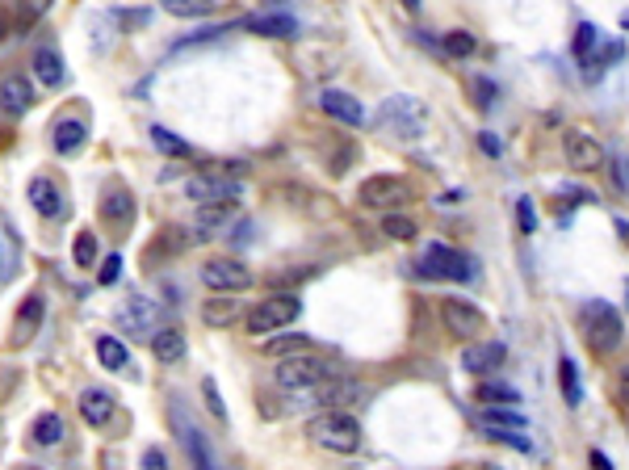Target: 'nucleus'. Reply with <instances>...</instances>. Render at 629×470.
<instances>
[{
	"label": "nucleus",
	"mask_w": 629,
	"mask_h": 470,
	"mask_svg": "<svg viewBox=\"0 0 629 470\" xmlns=\"http://www.w3.org/2000/svg\"><path fill=\"white\" fill-rule=\"evenodd\" d=\"M239 25L261 34V38H294L298 34V22H294L290 13H256V17H244Z\"/></svg>",
	"instance_id": "4be33fe9"
},
{
	"label": "nucleus",
	"mask_w": 629,
	"mask_h": 470,
	"mask_svg": "<svg viewBox=\"0 0 629 470\" xmlns=\"http://www.w3.org/2000/svg\"><path fill=\"white\" fill-rule=\"evenodd\" d=\"M474 425H495V428H529V420H524L521 412H512V407H487V412L474 415Z\"/></svg>",
	"instance_id": "72a5a7b5"
},
{
	"label": "nucleus",
	"mask_w": 629,
	"mask_h": 470,
	"mask_svg": "<svg viewBox=\"0 0 629 470\" xmlns=\"http://www.w3.org/2000/svg\"><path fill=\"white\" fill-rule=\"evenodd\" d=\"M420 274L445 277V282H474V261L462 256L457 248H449V244H428L424 248V261H420Z\"/></svg>",
	"instance_id": "0eeeda50"
},
{
	"label": "nucleus",
	"mask_w": 629,
	"mask_h": 470,
	"mask_svg": "<svg viewBox=\"0 0 629 470\" xmlns=\"http://www.w3.org/2000/svg\"><path fill=\"white\" fill-rule=\"evenodd\" d=\"M202 319H206L210 328H227V324H235L239 319V303L235 295H215L202 303Z\"/></svg>",
	"instance_id": "bb28decb"
},
{
	"label": "nucleus",
	"mask_w": 629,
	"mask_h": 470,
	"mask_svg": "<svg viewBox=\"0 0 629 470\" xmlns=\"http://www.w3.org/2000/svg\"><path fill=\"white\" fill-rule=\"evenodd\" d=\"M46 319V298L34 290V295H25V303L17 306V319H13V345H30L34 336H38V328H43Z\"/></svg>",
	"instance_id": "2eb2a0df"
},
{
	"label": "nucleus",
	"mask_w": 629,
	"mask_h": 470,
	"mask_svg": "<svg viewBox=\"0 0 629 470\" xmlns=\"http://www.w3.org/2000/svg\"><path fill=\"white\" fill-rule=\"evenodd\" d=\"M235 215V202H218V206H202L197 210V240H206L215 227H223V223Z\"/></svg>",
	"instance_id": "7c9ffc66"
},
{
	"label": "nucleus",
	"mask_w": 629,
	"mask_h": 470,
	"mask_svg": "<svg viewBox=\"0 0 629 470\" xmlns=\"http://www.w3.org/2000/svg\"><path fill=\"white\" fill-rule=\"evenodd\" d=\"M46 9H51V0H22V5H17V17H22V25H30V22H38Z\"/></svg>",
	"instance_id": "49530a36"
},
{
	"label": "nucleus",
	"mask_w": 629,
	"mask_h": 470,
	"mask_svg": "<svg viewBox=\"0 0 629 470\" xmlns=\"http://www.w3.org/2000/svg\"><path fill=\"white\" fill-rule=\"evenodd\" d=\"M306 437L319 449H332V454H357L361 449V425L357 415H348L344 407H324L306 425Z\"/></svg>",
	"instance_id": "f257e3e1"
},
{
	"label": "nucleus",
	"mask_w": 629,
	"mask_h": 470,
	"mask_svg": "<svg viewBox=\"0 0 629 470\" xmlns=\"http://www.w3.org/2000/svg\"><path fill=\"white\" fill-rule=\"evenodd\" d=\"M478 404H487V407H512V404H521V391L508 383H483L474 391Z\"/></svg>",
	"instance_id": "c756f323"
},
{
	"label": "nucleus",
	"mask_w": 629,
	"mask_h": 470,
	"mask_svg": "<svg viewBox=\"0 0 629 470\" xmlns=\"http://www.w3.org/2000/svg\"><path fill=\"white\" fill-rule=\"evenodd\" d=\"M319 105H324L327 118L344 122V126H365V105H361L353 93H344V88H324Z\"/></svg>",
	"instance_id": "dca6fc26"
},
{
	"label": "nucleus",
	"mask_w": 629,
	"mask_h": 470,
	"mask_svg": "<svg viewBox=\"0 0 629 470\" xmlns=\"http://www.w3.org/2000/svg\"><path fill=\"white\" fill-rule=\"evenodd\" d=\"M114 22H118V25H126V30H143V25L152 22V13H147V9H131V13H126V9H118V13H114Z\"/></svg>",
	"instance_id": "c03bdc74"
},
{
	"label": "nucleus",
	"mask_w": 629,
	"mask_h": 470,
	"mask_svg": "<svg viewBox=\"0 0 629 470\" xmlns=\"http://www.w3.org/2000/svg\"><path fill=\"white\" fill-rule=\"evenodd\" d=\"M382 235H386V240H394V244H407V240H415V235H420V227H415L412 219H407V215H386V219H382Z\"/></svg>",
	"instance_id": "f704fd0d"
},
{
	"label": "nucleus",
	"mask_w": 629,
	"mask_h": 470,
	"mask_svg": "<svg viewBox=\"0 0 629 470\" xmlns=\"http://www.w3.org/2000/svg\"><path fill=\"white\" fill-rule=\"evenodd\" d=\"M25 197H30V206L43 215V219H64L67 206H64V194H59V185L55 181H46V176H34L30 189H25Z\"/></svg>",
	"instance_id": "f3484780"
},
{
	"label": "nucleus",
	"mask_w": 629,
	"mask_h": 470,
	"mask_svg": "<svg viewBox=\"0 0 629 470\" xmlns=\"http://www.w3.org/2000/svg\"><path fill=\"white\" fill-rule=\"evenodd\" d=\"M600 46V25H592V22H579V30H575V59H592V51Z\"/></svg>",
	"instance_id": "e433bc0d"
},
{
	"label": "nucleus",
	"mask_w": 629,
	"mask_h": 470,
	"mask_svg": "<svg viewBox=\"0 0 629 470\" xmlns=\"http://www.w3.org/2000/svg\"><path fill=\"white\" fill-rule=\"evenodd\" d=\"M109 22H114V13H97L93 17V30H97V51H109Z\"/></svg>",
	"instance_id": "de8ad7c7"
},
{
	"label": "nucleus",
	"mask_w": 629,
	"mask_h": 470,
	"mask_svg": "<svg viewBox=\"0 0 629 470\" xmlns=\"http://www.w3.org/2000/svg\"><path fill=\"white\" fill-rule=\"evenodd\" d=\"M51 143H55V152L59 155H76L88 143V126L80 118H59L55 122V131H51Z\"/></svg>",
	"instance_id": "5701e85b"
},
{
	"label": "nucleus",
	"mask_w": 629,
	"mask_h": 470,
	"mask_svg": "<svg viewBox=\"0 0 629 470\" xmlns=\"http://www.w3.org/2000/svg\"><path fill=\"white\" fill-rule=\"evenodd\" d=\"M101 219L109 223V227H131L135 219V194L122 185H109L105 197H101Z\"/></svg>",
	"instance_id": "6ab92c4d"
},
{
	"label": "nucleus",
	"mask_w": 629,
	"mask_h": 470,
	"mask_svg": "<svg viewBox=\"0 0 629 470\" xmlns=\"http://www.w3.org/2000/svg\"><path fill=\"white\" fill-rule=\"evenodd\" d=\"M152 143H155V152H164V155H189V143L176 139L168 126H152Z\"/></svg>",
	"instance_id": "58836bf2"
},
{
	"label": "nucleus",
	"mask_w": 629,
	"mask_h": 470,
	"mask_svg": "<svg viewBox=\"0 0 629 470\" xmlns=\"http://www.w3.org/2000/svg\"><path fill=\"white\" fill-rule=\"evenodd\" d=\"M558 383H563V395H566V404L579 407L584 404V383H579V365L571 357L558 361Z\"/></svg>",
	"instance_id": "2f4dec72"
},
{
	"label": "nucleus",
	"mask_w": 629,
	"mask_h": 470,
	"mask_svg": "<svg viewBox=\"0 0 629 470\" xmlns=\"http://www.w3.org/2000/svg\"><path fill=\"white\" fill-rule=\"evenodd\" d=\"M80 415H85V425H93V428H101V425H109V415H114V395L105 391V386H88V391H80Z\"/></svg>",
	"instance_id": "412c9836"
},
{
	"label": "nucleus",
	"mask_w": 629,
	"mask_h": 470,
	"mask_svg": "<svg viewBox=\"0 0 629 470\" xmlns=\"http://www.w3.org/2000/svg\"><path fill=\"white\" fill-rule=\"evenodd\" d=\"M168 420H173V433L181 437V445H185V454H189V462H194V470H223V462H218L215 445L206 441V433H202L181 407H173Z\"/></svg>",
	"instance_id": "6e6552de"
},
{
	"label": "nucleus",
	"mask_w": 629,
	"mask_h": 470,
	"mask_svg": "<svg viewBox=\"0 0 629 470\" xmlns=\"http://www.w3.org/2000/svg\"><path fill=\"white\" fill-rule=\"evenodd\" d=\"M508 349H504V340H470L466 349H462V370L470 374H491L504 365Z\"/></svg>",
	"instance_id": "4468645a"
},
{
	"label": "nucleus",
	"mask_w": 629,
	"mask_h": 470,
	"mask_svg": "<svg viewBox=\"0 0 629 470\" xmlns=\"http://www.w3.org/2000/svg\"><path fill=\"white\" fill-rule=\"evenodd\" d=\"M441 46H445L454 59H466V55H474L478 51V43H474V34L470 30H449L445 38H441Z\"/></svg>",
	"instance_id": "c9c22d12"
},
{
	"label": "nucleus",
	"mask_w": 629,
	"mask_h": 470,
	"mask_svg": "<svg viewBox=\"0 0 629 470\" xmlns=\"http://www.w3.org/2000/svg\"><path fill=\"white\" fill-rule=\"evenodd\" d=\"M202 282H206L215 295H244V290H252V269L244 261L218 256V261L202 265Z\"/></svg>",
	"instance_id": "9d476101"
},
{
	"label": "nucleus",
	"mask_w": 629,
	"mask_h": 470,
	"mask_svg": "<svg viewBox=\"0 0 629 470\" xmlns=\"http://www.w3.org/2000/svg\"><path fill=\"white\" fill-rule=\"evenodd\" d=\"M592 470H613V462H608L600 449H592Z\"/></svg>",
	"instance_id": "5fc2aeb1"
},
{
	"label": "nucleus",
	"mask_w": 629,
	"mask_h": 470,
	"mask_svg": "<svg viewBox=\"0 0 629 470\" xmlns=\"http://www.w3.org/2000/svg\"><path fill=\"white\" fill-rule=\"evenodd\" d=\"M202 395H206V407H210V415H215V420H227V407H223V399H218V386H215V378H202Z\"/></svg>",
	"instance_id": "37998d69"
},
{
	"label": "nucleus",
	"mask_w": 629,
	"mask_h": 470,
	"mask_svg": "<svg viewBox=\"0 0 629 470\" xmlns=\"http://www.w3.org/2000/svg\"><path fill=\"white\" fill-rule=\"evenodd\" d=\"M625 168H629V160H625ZM621 185H625V189H629V173H625V176H621Z\"/></svg>",
	"instance_id": "13d9d810"
},
{
	"label": "nucleus",
	"mask_w": 629,
	"mask_h": 470,
	"mask_svg": "<svg viewBox=\"0 0 629 470\" xmlns=\"http://www.w3.org/2000/svg\"><path fill=\"white\" fill-rule=\"evenodd\" d=\"M311 404L319 407H344V404H361L365 399V386L357 383V378H344V374H332V378H324L319 386H311Z\"/></svg>",
	"instance_id": "ddd939ff"
},
{
	"label": "nucleus",
	"mask_w": 629,
	"mask_h": 470,
	"mask_svg": "<svg viewBox=\"0 0 629 470\" xmlns=\"http://www.w3.org/2000/svg\"><path fill=\"white\" fill-rule=\"evenodd\" d=\"M441 324H445L449 336L466 340V345L487 332V315H483L474 303H462V298H445V303H441Z\"/></svg>",
	"instance_id": "1a4fd4ad"
},
{
	"label": "nucleus",
	"mask_w": 629,
	"mask_h": 470,
	"mask_svg": "<svg viewBox=\"0 0 629 470\" xmlns=\"http://www.w3.org/2000/svg\"><path fill=\"white\" fill-rule=\"evenodd\" d=\"M34 76L43 80L46 88H59L67 80V72H64V55H59V51H38V55H34Z\"/></svg>",
	"instance_id": "cd10ccee"
},
{
	"label": "nucleus",
	"mask_w": 629,
	"mask_h": 470,
	"mask_svg": "<svg viewBox=\"0 0 629 470\" xmlns=\"http://www.w3.org/2000/svg\"><path fill=\"white\" fill-rule=\"evenodd\" d=\"M139 470H168V458H164L160 449H143V462H139Z\"/></svg>",
	"instance_id": "8fccbe9b"
},
{
	"label": "nucleus",
	"mask_w": 629,
	"mask_h": 470,
	"mask_svg": "<svg viewBox=\"0 0 629 470\" xmlns=\"http://www.w3.org/2000/svg\"><path fill=\"white\" fill-rule=\"evenodd\" d=\"M231 240H235V244H248V240H252V223H239V227H235V235H231Z\"/></svg>",
	"instance_id": "864d4df0"
},
{
	"label": "nucleus",
	"mask_w": 629,
	"mask_h": 470,
	"mask_svg": "<svg viewBox=\"0 0 629 470\" xmlns=\"http://www.w3.org/2000/svg\"><path fill=\"white\" fill-rule=\"evenodd\" d=\"M64 437H67V425H64V415H59V412H43L30 425V441H34V445H43V449L59 445Z\"/></svg>",
	"instance_id": "393cba45"
},
{
	"label": "nucleus",
	"mask_w": 629,
	"mask_h": 470,
	"mask_svg": "<svg viewBox=\"0 0 629 470\" xmlns=\"http://www.w3.org/2000/svg\"><path fill=\"white\" fill-rule=\"evenodd\" d=\"M478 470H499V466H478Z\"/></svg>",
	"instance_id": "052dcab7"
},
{
	"label": "nucleus",
	"mask_w": 629,
	"mask_h": 470,
	"mask_svg": "<svg viewBox=\"0 0 629 470\" xmlns=\"http://www.w3.org/2000/svg\"><path fill=\"white\" fill-rule=\"evenodd\" d=\"M332 365H327L324 357H311V353H298V357H285L277 370H273V383L282 386V391H311V386H319L324 378H332Z\"/></svg>",
	"instance_id": "20e7f679"
},
{
	"label": "nucleus",
	"mask_w": 629,
	"mask_h": 470,
	"mask_svg": "<svg viewBox=\"0 0 629 470\" xmlns=\"http://www.w3.org/2000/svg\"><path fill=\"white\" fill-rule=\"evenodd\" d=\"M478 147L487 155H504V139H499L495 131H478Z\"/></svg>",
	"instance_id": "09e8293b"
},
{
	"label": "nucleus",
	"mask_w": 629,
	"mask_h": 470,
	"mask_svg": "<svg viewBox=\"0 0 629 470\" xmlns=\"http://www.w3.org/2000/svg\"><path fill=\"white\" fill-rule=\"evenodd\" d=\"M478 433L487 441H495V445H508V449H516V454H533V441L524 437L521 428H495V425H478Z\"/></svg>",
	"instance_id": "c85d7f7f"
},
{
	"label": "nucleus",
	"mask_w": 629,
	"mask_h": 470,
	"mask_svg": "<svg viewBox=\"0 0 629 470\" xmlns=\"http://www.w3.org/2000/svg\"><path fill=\"white\" fill-rule=\"evenodd\" d=\"M72 256H76L80 269H93L97 265V235L93 231H80L76 244H72Z\"/></svg>",
	"instance_id": "4c0bfd02"
},
{
	"label": "nucleus",
	"mask_w": 629,
	"mask_h": 470,
	"mask_svg": "<svg viewBox=\"0 0 629 470\" xmlns=\"http://www.w3.org/2000/svg\"><path fill=\"white\" fill-rule=\"evenodd\" d=\"M563 152H566V165L575 168V173H596L600 165H604V147H600L596 135H587V131H566L563 139Z\"/></svg>",
	"instance_id": "f8f14e48"
},
{
	"label": "nucleus",
	"mask_w": 629,
	"mask_h": 470,
	"mask_svg": "<svg viewBox=\"0 0 629 470\" xmlns=\"http://www.w3.org/2000/svg\"><path fill=\"white\" fill-rule=\"evenodd\" d=\"M516 227H521V235L537 231V206H533V197H516Z\"/></svg>",
	"instance_id": "79ce46f5"
},
{
	"label": "nucleus",
	"mask_w": 629,
	"mask_h": 470,
	"mask_svg": "<svg viewBox=\"0 0 629 470\" xmlns=\"http://www.w3.org/2000/svg\"><path fill=\"white\" fill-rule=\"evenodd\" d=\"M470 93H474V105H478V110H491V105H495V97H499L495 80H487V76H474V80H470Z\"/></svg>",
	"instance_id": "a19ab883"
},
{
	"label": "nucleus",
	"mask_w": 629,
	"mask_h": 470,
	"mask_svg": "<svg viewBox=\"0 0 629 470\" xmlns=\"http://www.w3.org/2000/svg\"><path fill=\"white\" fill-rule=\"evenodd\" d=\"M584 336L592 353H613L621 345V336H625V324L604 298H596V303L584 306Z\"/></svg>",
	"instance_id": "f03ea898"
},
{
	"label": "nucleus",
	"mask_w": 629,
	"mask_h": 470,
	"mask_svg": "<svg viewBox=\"0 0 629 470\" xmlns=\"http://www.w3.org/2000/svg\"><path fill=\"white\" fill-rule=\"evenodd\" d=\"M5 38H9V17L0 13V43H5Z\"/></svg>",
	"instance_id": "6e6d98bb"
},
{
	"label": "nucleus",
	"mask_w": 629,
	"mask_h": 470,
	"mask_svg": "<svg viewBox=\"0 0 629 470\" xmlns=\"http://www.w3.org/2000/svg\"><path fill=\"white\" fill-rule=\"evenodd\" d=\"M399 5H403V9H407V13H415V9H420V5H424V0H399Z\"/></svg>",
	"instance_id": "4d7b16f0"
},
{
	"label": "nucleus",
	"mask_w": 629,
	"mask_h": 470,
	"mask_svg": "<svg viewBox=\"0 0 629 470\" xmlns=\"http://www.w3.org/2000/svg\"><path fill=\"white\" fill-rule=\"evenodd\" d=\"M164 5L176 17H206V13H215V0H164Z\"/></svg>",
	"instance_id": "ea45409f"
},
{
	"label": "nucleus",
	"mask_w": 629,
	"mask_h": 470,
	"mask_svg": "<svg viewBox=\"0 0 629 470\" xmlns=\"http://www.w3.org/2000/svg\"><path fill=\"white\" fill-rule=\"evenodd\" d=\"M152 353H155V361H164V365H176V361L185 357V332L181 328H155L152 332Z\"/></svg>",
	"instance_id": "b1692460"
},
{
	"label": "nucleus",
	"mask_w": 629,
	"mask_h": 470,
	"mask_svg": "<svg viewBox=\"0 0 629 470\" xmlns=\"http://www.w3.org/2000/svg\"><path fill=\"white\" fill-rule=\"evenodd\" d=\"M30 105H34V85L30 80L17 76V72L0 80V110L9 114V118H22Z\"/></svg>",
	"instance_id": "a211bd4d"
},
{
	"label": "nucleus",
	"mask_w": 629,
	"mask_h": 470,
	"mask_svg": "<svg viewBox=\"0 0 629 470\" xmlns=\"http://www.w3.org/2000/svg\"><path fill=\"white\" fill-rule=\"evenodd\" d=\"M97 361H101V370L126 374L131 370V349L118 336H97Z\"/></svg>",
	"instance_id": "a878e982"
},
{
	"label": "nucleus",
	"mask_w": 629,
	"mask_h": 470,
	"mask_svg": "<svg viewBox=\"0 0 629 470\" xmlns=\"http://www.w3.org/2000/svg\"><path fill=\"white\" fill-rule=\"evenodd\" d=\"M357 202L365 210H403L407 202H415V189L403 176H365L357 189Z\"/></svg>",
	"instance_id": "423d86ee"
},
{
	"label": "nucleus",
	"mask_w": 629,
	"mask_h": 470,
	"mask_svg": "<svg viewBox=\"0 0 629 470\" xmlns=\"http://www.w3.org/2000/svg\"><path fill=\"white\" fill-rule=\"evenodd\" d=\"M621 25H625V30H629V13H625V17H621Z\"/></svg>",
	"instance_id": "bf43d9fd"
},
{
	"label": "nucleus",
	"mask_w": 629,
	"mask_h": 470,
	"mask_svg": "<svg viewBox=\"0 0 629 470\" xmlns=\"http://www.w3.org/2000/svg\"><path fill=\"white\" fill-rule=\"evenodd\" d=\"M185 194L194 202H202V206H218V202H235L244 194V185H239V176H227V173H202V176H189Z\"/></svg>",
	"instance_id": "9b49d317"
},
{
	"label": "nucleus",
	"mask_w": 629,
	"mask_h": 470,
	"mask_svg": "<svg viewBox=\"0 0 629 470\" xmlns=\"http://www.w3.org/2000/svg\"><path fill=\"white\" fill-rule=\"evenodd\" d=\"M617 399H621V407L629 412V365L617 374Z\"/></svg>",
	"instance_id": "3c124183"
},
{
	"label": "nucleus",
	"mask_w": 629,
	"mask_h": 470,
	"mask_svg": "<svg viewBox=\"0 0 629 470\" xmlns=\"http://www.w3.org/2000/svg\"><path fill=\"white\" fill-rule=\"evenodd\" d=\"M13 265H17V248H9V252H0V282L13 274Z\"/></svg>",
	"instance_id": "603ef678"
},
{
	"label": "nucleus",
	"mask_w": 629,
	"mask_h": 470,
	"mask_svg": "<svg viewBox=\"0 0 629 470\" xmlns=\"http://www.w3.org/2000/svg\"><path fill=\"white\" fill-rule=\"evenodd\" d=\"M118 324L131 332V336H152V332H155L152 303H147L143 295H131V298H126V306L118 311Z\"/></svg>",
	"instance_id": "aec40b11"
},
{
	"label": "nucleus",
	"mask_w": 629,
	"mask_h": 470,
	"mask_svg": "<svg viewBox=\"0 0 629 470\" xmlns=\"http://www.w3.org/2000/svg\"><path fill=\"white\" fill-rule=\"evenodd\" d=\"M265 353L269 357H298V353H311V336H303V332H294V336H273L269 345H265Z\"/></svg>",
	"instance_id": "473e14b6"
},
{
	"label": "nucleus",
	"mask_w": 629,
	"mask_h": 470,
	"mask_svg": "<svg viewBox=\"0 0 629 470\" xmlns=\"http://www.w3.org/2000/svg\"><path fill=\"white\" fill-rule=\"evenodd\" d=\"M118 277H122V256H118V252H109L105 261H101V274H97V282H101V285H114V282H118Z\"/></svg>",
	"instance_id": "a18cd8bd"
},
{
	"label": "nucleus",
	"mask_w": 629,
	"mask_h": 470,
	"mask_svg": "<svg viewBox=\"0 0 629 470\" xmlns=\"http://www.w3.org/2000/svg\"><path fill=\"white\" fill-rule=\"evenodd\" d=\"M22 470H43V466H22Z\"/></svg>",
	"instance_id": "680f3d73"
},
{
	"label": "nucleus",
	"mask_w": 629,
	"mask_h": 470,
	"mask_svg": "<svg viewBox=\"0 0 629 470\" xmlns=\"http://www.w3.org/2000/svg\"><path fill=\"white\" fill-rule=\"evenodd\" d=\"M378 122L386 131H394V139L412 143V139H420L424 126H428V110H424L415 97H391V101H382Z\"/></svg>",
	"instance_id": "39448f33"
},
{
	"label": "nucleus",
	"mask_w": 629,
	"mask_h": 470,
	"mask_svg": "<svg viewBox=\"0 0 629 470\" xmlns=\"http://www.w3.org/2000/svg\"><path fill=\"white\" fill-rule=\"evenodd\" d=\"M298 315H303V298L298 295H273V298H265V303L252 306L248 332L252 336H273V332L290 328Z\"/></svg>",
	"instance_id": "7ed1b4c3"
}]
</instances>
